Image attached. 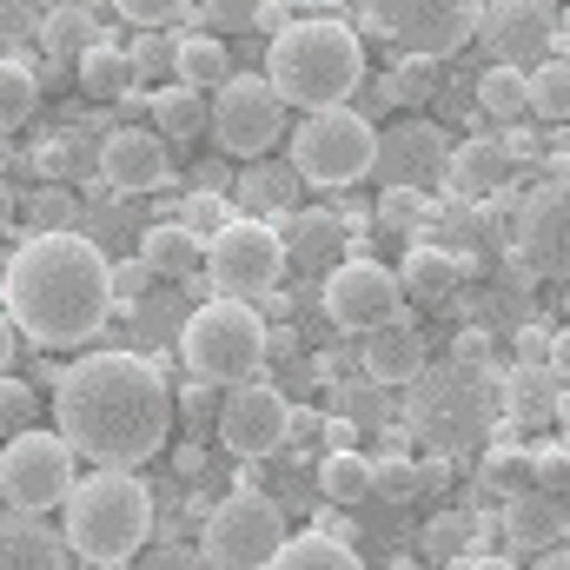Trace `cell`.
<instances>
[{
	"label": "cell",
	"mask_w": 570,
	"mask_h": 570,
	"mask_svg": "<svg viewBox=\"0 0 570 570\" xmlns=\"http://www.w3.org/2000/svg\"><path fill=\"white\" fill-rule=\"evenodd\" d=\"M7 318L40 345V352H67V345H87L100 338V325L120 312V292H114V259L100 239L73 233V226H33L13 259H7Z\"/></svg>",
	"instance_id": "1"
},
{
	"label": "cell",
	"mask_w": 570,
	"mask_h": 570,
	"mask_svg": "<svg viewBox=\"0 0 570 570\" xmlns=\"http://www.w3.org/2000/svg\"><path fill=\"white\" fill-rule=\"evenodd\" d=\"M53 425L94 464H146L173 431V392L146 352H87L53 385Z\"/></svg>",
	"instance_id": "2"
},
{
	"label": "cell",
	"mask_w": 570,
	"mask_h": 570,
	"mask_svg": "<svg viewBox=\"0 0 570 570\" xmlns=\"http://www.w3.org/2000/svg\"><path fill=\"white\" fill-rule=\"evenodd\" d=\"M266 73H273V87H279L298 114L338 107V100H352L365 87V40L345 20H332V13H305L285 33H273Z\"/></svg>",
	"instance_id": "3"
},
{
	"label": "cell",
	"mask_w": 570,
	"mask_h": 570,
	"mask_svg": "<svg viewBox=\"0 0 570 570\" xmlns=\"http://www.w3.org/2000/svg\"><path fill=\"white\" fill-rule=\"evenodd\" d=\"M498 412H504V379L491 385V372L458 358V352L444 365H425L405 385V425L419 431V444L438 451V458L484 444V431L498 425Z\"/></svg>",
	"instance_id": "4"
},
{
	"label": "cell",
	"mask_w": 570,
	"mask_h": 570,
	"mask_svg": "<svg viewBox=\"0 0 570 570\" xmlns=\"http://www.w3.org/2000/svg\"><path fill=\"white\" fill-rule=\"evenodd\" d=\"M67 511V538L80 564H134L140 544L153 538V491L134 478V464H100L94 478L73 484Z\"/></svg>",
	"instance_id": "5"
},
{
	"label": "cell",
	"mask_w": 570,
	"mask_h": 570,
	"mask_svg": "<svg viewBox=\"0 0 570 570\" xmlns=\"http://www.w3.org/2000/svg\"><path fill=\"white\" fill-rule=\"evenodd\" d=\"M266 338H273V325H266V312L253 298L213 292L179 325V365L193 379H206V385H246V379H259L273 365L266 358Z\"/></svg>",
	"instance_id": "6"
},
{
	"label": "cell",
	"mask_w": 570,
	"mask_h": 570,
	"mask_svg": "<svg viewBox=\"0 0 570 570\" xmlns=\"http://www.w3.org/2000/svg\"><path fill=\"white\" fill-rule=\"evenodd\" d=\"M292 166L305 173V186L318 193H338V186H358L372 166H379V127L372 114L358 107H312L298 127H292Z\"/></svg>",
	"instance_id": "7"
},
{
	"label": "cell",
	"mask_w": 570,
	"mask_h": 570,
	"mask_svg": "<svg viewBox=\"0 0 570 570\" xmlns=\"http://www.w3.org/2000/svg\"><path fill=\"white\" fill-rule=\"evenodd\" d=\"M292 266L285 253L279 219H259V213H239L226 219L213 239H206V292H233V298H259L273 292Z\"/></svg>",
	"instance_id": "8"
},
{
	"label": "cell",
	"mask_w": 570,
	"mask_h": 570,
	"mask_svg": "<svg viewBox=\"0 0 570 570\" xmlns=\"http://www.w3.org/2000/svg\"><path fill=\"white\" fill-rule=\"evenodd\" d=\"M285 551V511L279 498H266L259 484H239L233 498L213 504L206 518V538H199V558L226 570H253V564H279Z\"/></svg>",
	"instance_id": "9"
},
{
	"label": "cell",
	"mask_w": 570,
	"mask_h": 570,
	"mask_svg": "<svg viewBox=\"0 0 570 570\" xmlns=\"http://www.w3.org/2000/svg\"><path fill=\"white\" fill-rule=\"evenodd\" d=\"M358 7H365V33L392 40L399 53H438V60H451L478 33V20H484L491 0H358Z\"/></svg>",
	"instance_id": "10"
},
{
	"label": "cell",
	"mask_w": 570,
	"mask_h": 570,
	"mask_svg": "<svg viewBox=\"0 0 570 570\" xmlns=\"http://www.w3.org/2000/svg\"><path fill=\"white\" fill-rule=\"evenodd\" d=\"M73 438L67 431H13L0 451V498L20 511H53L73 498L80 471H73Z\"/></svg>",
	"instance_id": "11"
},
{
	"label": "cell",
	"mask_w": 570,
	"mask_h": 570,
	"mask_svg": "<svg viewBox=\"0 0 570 570\" xmlns=\"http://www.w3.org/2000/svg\"><path fill=\"white\" fill-rule=\"evenodd\" d=\"M285 100L273 73H233L226 87H213V146L233 159H266L285 134Z\"/></svg>",
	"instance_id": "12"
},
{
	"label": "cell",
	"mask_w": 570,
	"mask_h": 570,
	"mask_svg": "<svg viewBox=\"0 0 570 570\" xmlns=\"http://www.w3.org/2000/svg\"><path fill=\"white\" fill-rule=\"evenodd\" d=\"M318 305H325V318H332L345 338H358V332L385 325L392 312H405V279H399L392 266H379L372 253H352V259H338V266L325 273Z\"/></svg>",
	"instance_id": "13"
},
{
	"label": "cell",
	"mask_w": 570,
	"mask_h": 570,
	"mask_svg": "<svg viewBox=\"0 0 570 570\" xmlns=\"http://www.w3.org/2000/svg\"><path fill=\"white\" fill-rule=\"evenodd\" d=\"M219 444L233 451V458H273L285 451V438L298 425V412H292V399H285L279 385H266V379H246V385H226V405H219Z\"/></svg>",
	"instance_id": "14"
},
{
	"label": "cell",
	"mask_w": 570,
	"mask_h": 570,
	"mask_svg": "<svg viewBox=\"0 0 570 570\" xmlns=\"http://www.w3.org/2000/svg\"><path fill=\"white\" fill-rule=\"evenodd\" d=\"M511 246L544 279L570 285V173H551L544 186L524 193V206L511 213Z\"/></svg>",
	"instance_id": "15"
},
{
	"label": "cell",
	"mask_w": 570,
	"mask_h": 570,
	"mask_svg": "<svg viewBox=\"0 0 570 570\" xmlns=\"http://www.w3.org/2000/svg\"><path fill=\"white\" fill-rule=\"evenodd\" d=\"M478 40L491 60L538 67V60H551V47H564V20L551 0H491L478 20Z\"/></svg>",
	"instance_id": "16"
},
{
	"label": "cell",
	"mask_w": 570,
	"mask_h": 570,
	"mask_svg": "<svg viewBox=\"0 0 570 570\" xmlns=\"http://www.w3.org/2000/svg\"><path fill=\"white\" fill-rule=\"evenodd\" d=\"M451 153H458V140L438 120H392L379 134L372 179H385V186H451Z\"/></svg>",
	"instance_id": "17"
},
{
	"label": "cell",
	"mask_w": 570,
	"mask_h": 570,
	"mask_svg": "<svg viewBox=\"0 0 570 570\" xmlns=\"http://www.w3.org/2000/svg\"><path fill=\"white\" fill-rule=\"evenodd\" d=\"M100 179H107V193H159L173 179L166 134L159 127H114L100 140Z\"/></svg>",
	"instance_id": "18"
},
{
	"label": "cell",
	"mask_w": 570,
	"mask_h": 570,
	"mask_svg": "<svg viewBox=\"0 0 570 570\" xmlns=\"http://www.w3.org/2000/svg\"><path fill=\"white\" fill-rule=\"evenodd\" d=\"M431 239H444V246L464 259V273H478V266L504 259V219H498V206H484V199L438 206V226H431Z\"/></svg>",
	"instance_id": "19"
},
{
	"label": "cell",
	"mask_w": 570,
	"mask_h": 570,
	"mask_svg": "<svg viewBox=\"0 0 570 570\" xmlns=\"http://www.w3.org/2000/svg\"><path fill=\"white\" fill-rule=\"evenodd\" d=\"M358 345H365V372H372L379 385H412V379L425 372V332H419V318H405V312H392L385 325L358 332Z\"/></svg>",
	"instance_id": "20"
},
{
	"label": "cell",
	"mask_w": 570,
	"mask_h": 570,
	"mask_svg": "<svg viewBox=\"0 0 570 570\" xmlns=\"http://www.w3.org/2000/svg\"><path fill=\"white\" fill-rule=\"evenodd\" d=\"M511 179H518V153L504 140H491V134L458 140V153H451V193L458 199H498V193H511Z\"/></svg>",
	"instance_id": "21"
},
{
	"label": "cell",
	"mask_w": 570,
	"mask_h": 570,
	"mask_svg": "<svg viewBox=\"0 0 570 570\" xmlns=\"http://www.w3.org/2000/svg\"><path fill=\"white\" fill-rule=\"evenodd\" d=\"M73 73H80V94L100 100V107H127L134 87H140V60H134V47H120L114 33H100V40L73 60Z\"/></svg>",
	"instance_id": "22"
},
{
	"label": "cell",
	"mask_w": 570,
	"mask_h": 570,
	"mask_svg": "<svg viewBox=\"0 0 570 570\" xmlns=\"http://www.w3.org/2000/svg\"><path fill=\"white\" fill-rule=\"evenodd\" d=\"M285 233V253H292V266H305V273H332L338 259H345V219L338 213H325V206H292L279 219Z\"/></svg>",
	"instance_id": "23"
},
{
	"label": "cell",
	"mask_w": 570,
	"mask_h": 570,
	"mask_svg": "<svg viewBox=\"0 0 570 570\" xmlns=\"http://www.w3.org/2000/svg\"><path fill=\"white\" fill-rule=\"evenodd\" d=\"M40 511H20V504H7V518H0V564L7 570H53L73 558V538L60 531H47V524H33Z\"/></svg>",
	"instance_id": "24"
},
{
	"label": "cell",
	"mask_w": 570,
	"mask_h": 570,
	"mask_svg": "<svg viewBox=\"0 0 570 570\" xmlns=\"http://www.w3.org/2000/svg\"><path fill=\"white\" fill-rule=\"evenodd\" d=\"M504 504H511V511H504L511 544H518V551H531V558H544V551H551V538H564V531H570L564 491L531 484V491H518V498H504Z\"/></svg>",
	"instance_id": "25"
},
{
	"label": "cell",
	"mask_w": 570,
	"mask_h": 570,
	"mask_svg": "<svg viewBox=\"0 0 570 570\" xmlns=\"http://www.w3.org/2000/svg\"><path fill=\"white\" fill-rule=\"evenodd\" d=\"M298 186H305V173H298L292 159H246V173L233 179V199H239V213L285 219V213L298 206Z\"/></svg>",
	"instance_id": "26"
},
{
	"label": "cell",
	"mask_w": 570,
	"mask_h": 570,
	"mask_svg": "<svg viewBox=\"0 0 570 570\" xmlns=\"http://www.w3.org/2000/svg\"><path fill=\"white\" fill-rule=\"evenodd\" d=\"M558 405H564V379H558L551 365L518 358V365L504 372V419H511V425H551Z\"/></svg>",
	"instance_id": "27"
},
{
	"label": "cell",
	"mask_w": 570,
	"mask_h": 570,
	"mask_svg": "<svg viewBox=\"0 0 570 570\" xmlns=\"http://www.w3.org/2000/svg\"><path fill=\"white\" fill-rule=\"evenodd\" d=\"M140 253L153 259L159 279H199V266H206V239H199L186 219H159V226H146Z\"/></svg>",
	"instance_id": "28"
},
{
	"label": "cell",
	"mask_w": 570,
	"mask_h": 570,
	"mask_svg": "<svg viewBox=\"0 0 570 570\" xmlns=\"http://www.w3.org/2000/svg\"><path fill=\"white\" fill-rule=\"evenodd\" d=\"M153 127L166 140H193L213 127V87H193V80H173V87H153Z\"/></svg>",
	"instance_id": "29"
},
{
	"label": "cell",
	"mask_w": 570,
	"mask_h": 570,
	"mask_svg": "<svg viewBox=\"0 0 570 570\" xmlns=\"http://www.w3.org/2000/svg\"><path fill=\"white\" fill-rule=\"evenodd\" d=\"M399 279L412 298H451L458 279H464V259L444 246V239H412L405 246V266H399Z\"/></svg>",
	"instance_id": "30"
},
{
	"label": "cell",
	"mask_w": 570,
	"mask_h": 570,
	"mask_svg": "<svg viewBox=\"0 0 570 570\" xmlns=\"http://www.w3.org/2000/svg\"><path fill=\"white\" fill-rule=\"evenodd\" d=\"M173 73L193 80V87H226L233 80V53L219 40V27H199V33H179V53H173Z\"/></svg>",
	"instance_id": "31"
},
{
	"label": "cell",
	"mask_w": 570,
	"mask_h": 570,
	"mask_svg": "<svg viewBox=\"0 0 570 570\" xmlns=\"http://www.w3.org/2000/svg\"><path fill=\"white\" fill-rule=\"evenodd\" d=\"M478 107L491 114V120H524L531 114V67H511V60H491L484 73H478Z\"/></svg>",
	"instance_id": "32"
},
{
	"label": "cell",
	"mask_w": 570,
	"mask_h": 570,
	"mask_svg": "<svg viewBox=\"0 0 570 570\" xmlns=\"http://www.w3.org/2000/svg\"><path fill=\"white\" fill-rule=\"evenodd\" d=\"M318 491H325L332 504H365V498H379V484H372V458L352 451V444H332V458L318 464Z\"/></svg>",
	"instance_id": "33"
},
{
	"label": "cell",
	"mask_w": 570,
	"mask_h": 570,
	"mask_svg": "<svg viewBox=\"0 0 570 570\" xmlns=\"http://www.w3.org/2000/svg\"><path fill=\"white\" fill-rule=\"evenodd\" d=\"M279 564H292V570H352L358 564V544H345L332 524H312V531L285 538Z\"/></svg>",
	"instance_id": "34"
},
{
	"label": "cell",
	"mask_w": 570,
	"mask_h": 570,
	"mask_svg": "<svg viewBox=\"0 0 570 570\" xmlns=\"http://www.w3.org/2000/svg\"><path fill=\"white\" fill-rule=\"evenodd\" d=\"M379 226H385V233H405V239H431V226H438L431 186H385V199H379Z\"/></svg>",
	"instance_id": "35"
},
{
	"label": "cell",
	"mask_w": 570,
	"mask_h": 570,
	"mask_svg": "<svg viewBox=\"0 0 570 570\" xmlns=\"http://www.w3.org/2000/svg\"><path fill=\"white\" fill-rule=\"evenodd\" d=\"M94 40H100V27H94L87 7H53V13L40 20V53H47V60H80Z\"/></svg>",
	"instance_id": "36"
},
{
	"label": "cell",
	"mask_w": 570,
	"mask_h": 570,
	"mask_svg": "<svg viewBox=\"0 0 570 570\" xmlns=\"http://www.w3.org/2000/svg\"><path fill=\"white\" fill-rule=\"evenodd\" d=\"M531 114L544 127H570V60L564 53H551V60L531 67Z\"/></svg>",
	"instance_id": "37"
},
{
	"label": "cell",
	"mask_w": 570,
	"mask_h": 570,
	"mask_svg": "<svg viewBox=\"0 0 570 570\" xmlns=\"http://www.w3.org/2000/svg\"><path fill=\"white\" fill-rule=\"evenodd\" d=\"M33 107H40V73H33L27 53H7V67H0V120L20 127Z\"/></svg>",
	"instance_id": "38"
},
{
	"label": "cell",
	"mask_w": 570,
	"mask_h": 570,
	"mask_svg": "<svg viewBox=\"0 0 570 570\" xmlns=\"http://www.w3.org/2000/svg\"><path fill=\"white\" fill-rule=\"evenodd\" d=\"M332 412H345L352 425H379V419H392L385 412V385L365 372V379H345V385H332Z\"/></svg>",
	"instance_id": "39"
},
{
	"label": "cell",
	"mask_w": 570,
	"mask_h": 570,
	"mask_svg": "<svg viewBox=\"0 0 570 570\" xmlns=\"http://www.w3.org/2000/svg\"><path fill=\"white\" fill-rule=\"evenodd\" d=\"M179 219H186L193 233H206V239H213L226 219H239V199H226L219 186H193V193L179 199Z\"/></svg>",
	"instance_id": "40"
},
{
	"label": "cell",
	"mask_w": 570,
	"mask_h": 570,
	"mask_svg": "<svg viewBox=\"0 0 570 570\" xmlns=\"http://www.w3.org/2000/svg\"><path fill=\"white\" fill-rule=\"evenodd\" d=\"M484 484H491L498 498H518V491H531V484H538V471H531V451H518V444H498V451L484 458Z\"/></svg>",
	"instance_id": "41"
},
{
	"label": "cell",
	"mask_w": 570,
	"mask_h": 570,
	"mask_svg": "<svg viewBox=\"0 0 570 570\" xmlns=\"http://www.w3.org/2000/svg\"><path fill=\"white\" fill-rule=\"evenodd\" d=\"M33 419H40L33 385H27L20 372H7V385H0V425H7V438H13V431H33Z\"/></svg>",
	"instance_id": "42"
},
{
	"label": "cell",
	"mask_w": 570,
	"mask_h": 570,
	"mask_svg": "<svg viewBox=\"0 0 570 570\" xmlns=\"http://www.w3.org/2000/svg\"><path fill=\"white\" fill-rule=\"evenodd\" d=\"M40 20L47 13H33L27 0H0V47L7 53H27V40H40Z\"/></svg>",
	"instance_id": "43"
},
{
	"label": "cell",
	"mask_w": 570,
	"mask_h": 570,
	"mask_svg": "<svg viewBox=\"0 0 570 570\" xmlns=\"http://www.w3.org/2000/svg\"><path fill=\"white\" fill-rule=\"evenodd\" d=\"M259 7H266V0H199V27L246 33V27H259Z\"/></svg>",
	"instance_id": "44"
},
{
	"label": "cell",
	"mask_w": 570,
	"mask_h": 570,
	"mask_svg": "<svg viewBox=\"0 0 570 570\" xmlns=\"http://www.w3.org/2000/svg\"><path fill=\"white\" fill-rule=\"evenodd\" d=\"M531 471H538L544 491H570V438L564 444H538L531 451Z\"/></svg>",
	"instance_id": "45"
},
{
	"label": "cell",
	"mask_w": 570,
	"mask_h": 570,
	"mask_svg": "<svg viewBox=\"0 0 570 570\" xmlns=\"http://www.w3.org/2000/svg\"><path fill=\"white\" fill-rule=\"evenodd\" d=\"M114 7H120L134 27H173V20H179L186 7H199V0H114Z\"/></svg>",
	"instance_id": "46"
},
{
	"label": "cell",
	"mask_w": 570,
	"mask_h": 570,
	"mask_svg": "<svg viewBox=\"0 0 570 570\" xmlns=\"http://www.w3.org/2000/svg\"><path fill=\"white\" fill-rule=\"evenodd\" d=\"M438 67H444L438 53H405V60H399V87H405V100H425L431 87H438Z\"/></svg>",
	"instance_id": "47"
},
{
	"label": "cell",
	"mask_w": 570,
	"mask_h": 570,
	"mask_svg": "<svg viewBox=\"0 0 570 570\" xmlns=\"http://www.w3.org/2000/svg\"><path fill=\"white\" fill-rule=\"evenodd\" d=\"M159 279V273H153V259H114V292H120V305H140L146 298V285Z\"/></svg>",
	"instance_id": "48"
},
{
	"label": "cell",
	"mask_w": 570,
	"mask_h": 570,
	"mask_svg": "<svg viewBox=\"0 0 570 570\" xmlns=\"http://www.w3.org/2000/svg\"><path fill=\"white\" fill-rule=\"evenodd\" d=\"M464 531H471V518H458V511H444V518H431V531H425V551H431V558H458V551H464Z\"/></svg>",
	"instance_id": "49"
},
{
	"label": "cell",
	"mask_w": 570,
	"mask_h": 570,
	"mask_svg": "<svg viewBox=\"0 0 570 570\" xmlns=\"http://www.w3.org/2000/svg\"><path fill=\"white\" fill-rule=\"evenodd\" d=\"M73 219H80L73 193H67V186H40V199H33V226H73Z\"/></svg>",
	"instance_id": "50"
},
{
	"label": "cell",
	"mask_w": 570,
	"mask_h": 570,
	"mask_svg": "<svg viewBox=\"0 0 570 570\" xmlns=\"http://www.w3.org/2000/svg\"><path fill=\"white\" fill-rule=\"evenodd\" d=\"M551 345H558V332H544V325H518V358H531V365H551Z\"/></svg>",
	"instance_id": "51"
},
{
	"label": "cell",
	"mask_w": 570,
	"mask_h": 570,
	"mask_svg": "<svg viewBox=\"0 0 570 570\" xmlns=\"http://www.w3.org/2000/svg\"><path fill=\"white\" fill-rule=\"evenodd\" d=\"M451 352L471 358V365H491V332H484V325H464V332L451 338Z\"/></svg>",
	"instance_id": "52"
},
{
	"label": "cell",
	"mask_w": 570,
	"mask_h": 570,
	"mask_svg": "<svg viewBox=\"0 0 570 570\" xmlns=\"http://www.w3.org/2000/svg\"><path fill=\"white\" fill-rule=\"evenodd\" d=\"M292 13H298V0H266V7H259V27H266V33H285Z\"/></svg>",
	"instance_id": "53"
},
{
	"label": "cell",
	"mask_w": 570,
	"mask_h": 570,
	"mask_svg": "<svg viewBox=\"0 0 570 570\" xmlns=\"http://www.w3.org/2000/svg\"><path fill=\"white\" fill-rule=\"evenodd\" d=\"M298 352V332L292 325H273V338H266V358H292Z\"/></svg>",
	"instance_id": "54"
},
{
	"label": "cell",
	"mask_w": 570,
	"mask_h": 570,
	"mask_svg": "<svg viewBox=\"0 0 570 570\" xmlns=\"http://www.w3.org/2000/svg\"><path fill=\"white\" fill-rule=\"evenodd\" d=\"M551 372H558V379L570 385V325L558 332V345H551Z\"/></svg>",
	"instance_id": "55"
},
{
	"label": "cell",
	"mask_w": 570,
	"mask_h": 570,
	"mask_svg": "<svg viewBox=\"0 0 570 570\" xmlns=\"http://www.w3.org/2000/svg\"><path fill=\"white\" fill-rule=\"evenodd\" d=\"M253 305H259V312H266V318H285V312H292V298H285L279 285H273V292H259V298H253Z\"/></svg>",
	"instance_id": "56"
},
{
	"label": "cell",
	"mask_w": 570,
	"mask_h": 570,
	"mask_svg": "<svg viewBox=\"0 0 570 570\" xmlns=\"http://www.w3.org/2000/svg\"><path fill=\"white\" fill-rule=\"evenodd\" d=\"M504 146H511V153H518V159H531V153H538V140H531V134H524V127H518V120H511V134H504Z\"/></svg>",
	"instance_id": "57"
},
{
	"label": "cell",
	"mask_w": 570,
	"mask_h": 570,
	"mask_svg": "<svg viewBox=\"0 0 570 570\" xmlns=\"http://www.w3.org/2000/svg\"><path fill=\"white\" fill-rule=\"evenodd\" d=\"M551 173H570V134H558V140H551Z\"/></svg>",
	"instance_id": "58"
},
{
	"label": "cell",
	"mask_w": 570,
	"mask_h": 570,
	"mask_svg": "<svg viewBox=\"0 0 570 570\" xmlns=\"http://www.w3.org/2000/svg\"><path fill=\"white\" fill-rule=\"evenodd\" d=\"M179 471H186V478H199V471H206V458H199V444H186V451H179Z\"/></svg>",
	"instance_id": "59"
},
{
	"label": "cell",
	"mask_w": 570,
	"mask_h": 570,
	"mask_svg": "<svg viewBox=\"0 0 570 570\" xmlns=\"http://www.w3.org/2000/svg\"><path fill=\"white\" fill-rule=\"evenodd\" d=\"M345 0H298V13H338Z\"/></svg>",
	"instance_id": "60"
},
{
	"label": "cell",
	"mask_w": 570,
	"mask_h": 570,
	"mask_svg": "<svg viewBox=\"0 0 570 570\" xmlns=\"http://www.w3.org/2000/svg\"><path fill=\"white\" fill-rule=\"evenodd\" d=\"M544 564H570V544L564 551H544Z\"/></svg>",
	"instance_id": "61"
},
{
	"label": "cell",
	"mask_w": 570,
	"mask_h": 570,
	"mask_svg": "<svg viewBox=\"0 0 570 570\" xmlns=\"http://www.w3.org/2000/svg\"><path fill=\"white\" fill-rule=\"evenodd\" d=\"M558 20H564V47H570V0H564V13H558Z\"/></svg>",
	"instance_id": "62"
},
{
	"label": "cell",
	"mask_w": 570,
	"mask_h": 570,
	"mask_svg": "<svg viewBox=\"0 0 570 570\" xmlns=\"http://www.w3.org/2000/svg\"><path fill=\"white\" fill-rule=\"evenodd\" d=\"M564 312H570V285H564Z\"/></svg>",
	"instance_id": "63"
},
{
	"label": "cell",
	"mask_w": 570,
	"mask_h": 570,
	"mask_svg": "<svg viewBox=\"0 0 570 570\" xmlns=\"http://www.w3.org/2000/svg\"><path fill=\"white\" fill-rule=\"evenodd\" d=\"M564 438H570V419H564Z\"/></svg>",
	"instance_id": "64"
}]
</instances>
